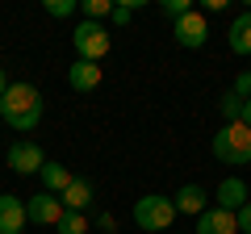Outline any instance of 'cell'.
Masks as SVG:
<instances>
[{
  "label": "cell",
  "mask_w": 251,
  "mask_h": 234,
  "mask_svg": "<svg viewBox=\"0 0 251 234\" xmlns=\"http://www.w3.org/2000/svg\"><path fill=\"white\" fill-rule=\"evenodd\" d=\"M197 234H239V217L230 213V209H205V213L197 217Z\"/></svg>",
  "instance_id": "obj_9"
},
{
  "label": "cell",
  "mask_w": 251,
  "mask_h": 234,
  "mask_svg": "<svg viewBox=\"0 0 251 234\" xmlns=\"http://www.w3.org/2000/svg\"><path fill=\"white\" fill-rule=\"evenodd\" d=\"M67 84H72L75 92H97L100 88V63H84V59H75V63L67 67Z\"/></svg>",
  "instance_id": "obj_11"
},
{
  "label": "cell",
  "mask_w": 251,
  "mask_h": 234,
  "mask_svg": "<svg viewBox=\"0 0 251 234\" xmlns=\"http://www.w3.org/2000/svg\"><path fill=\"white\" fill-rule=\"evenodd\" d=\"M72 46H75V54H80L84 63H100L109 54V46H113V38H109V29L100 21H80L72 29Z\"/></svg>",
  "instance_id": "obj_4"
},
{
  "label": "cell",
  "mask_w": 251,
  "mask_h": 234,
  "mask_svg": "<svg viewBox=\"0 0 251 234\" xmlns=\"http://www.w3.org/2000/svg\"><path fill=\"white\" fill-rule=\"evenodd\" d=\"M214 159L226 163V167H247L251 163V130L243 126V121L222 126L214 134Z\"/></svg>",
  "instance_id": "obj_2"
},
{
  "label": "cell",
  "mask_w": 251,
  "mask_h": 234,
  "mask_svg": "<svg viewBox=\"0 0 251 234\" xmlns=\"http://www.w3.org/2000/svg\"><path fill=\"white\" fill-rule=\"evenodd\" d=\"M176 222V201L163 197V192H147V197L134 201V226L147 234H159Z\"/></svg>",
  "instance_id": "obj_3"
},
{
  "label": "cell",
  "mask_w": 251,
  "mask_h": 234,
  "mask_svg": "<svg viewBox=\"0 0 251 234\" xmlns=\"http://www.w3.org/2000/svg\"><path fill=\"white\" fill-rule=\"evenodd\" d=\"M234 217H239V234H251V201H247V205H243Z\"/></svg>",
  "instance_id": "obj_23"
},
{
  "label": "cell",
  "mask_w": 251,
  "mask_h": 234,
  "mask_svg": "<svg viewBox=\"0 0 251 234\" xmlns=\"http://www.w3.org/2000/svg\"><path fill=\"white\" fill-rule=\"evenodd\" d=\"M172 34H176V42L184 46V50H201V46L209 42V21H205V13H184L180 21H172Z\"/></svg>",
  "instance_id": "obj_5"
},
{
  "label": "cell",
  "mask_w": 251,
  "mask_h": 234,
  "mask_svg": "<svg viewBox=\"0 0 251 234\" xmlns=\"http://www.w3.org/2000/svg\"><path fill=\"white\" fill-rule=\"evenodd\" d=\"M38 176H42V192H54V197H63V192H67V184L75 180L72 167H63L59 159H46V167L38 171Z\"/></svg>",
  "instance_id": "obj_14"
},
{
  "label": "cell",
  "mask_w": 251,
  "mask_h": 234,
  "mask_svg": "<svg viewBox=\"0 0 251 234\" xmlns=\"http://www.w3.org/2000/svg\"><path fill=\"white\" fill-rule=\"evenodd\" d=\"M243 126L251 130V100H247V105H243Z\"/></svg>",
  "instance_id": "obj_25"
},
{
  "label": "cell",
  "mask_w": 251,
  "mask_h": 234,
  "mask_svg": "<svg viewBox=\"0 0 251 234\" xmlns=\"http://www.w3.org/2000/svg\"><path fill=\"white\" fill-rule=\"evenodd\" d=\"M63 209L67 213H88V205H92V180H84V176H75L72 184H67V192H63Z\"/></svg>",
  "instance_id": "obj_12"
},
{
  "label": "cell",
  "mask_w": 251,
  "mask_h": 234,
  "mask_svg": "<svg viewBox=\"0 0 251 234\" xmlns=\"http://www.w3.org/2000/svg\"><path fill=\"white\" fill-rule=\"evenodd\" d=\"M9 92V75H4V67H0V96Z\"/></svg>",
  "instance_id": "obj_26"
},
{
  "label": "cell",
  "mask_w": 251,
  "mask_h": 234,
  "mask_svg": "<svg viewBox=\"0 0 251 234\" xmlns=\"http://www.w3.org/2000/svg\"><path fill=\"white\" fill-rule=\"evenodd\" d=\"M80 13H84V21H105L113 13V4L109 0H80Z\"/></svg>",
  "instance_id": "obj_18"
},
{
  "label": "cell",
  "mask_w": 251,
  "mask_h": 234,
  "mask_svg": "<svg viewBox=\"0 0 251 234\" xmlns=\"http://www.w3.org/2000/svg\"><path fill=\"white\" fill-rule=\"evenodd\" d=\"M42 167H46V151L38 142L21 138V142L9 146V171H17V176H38Z\"/></svg>",
  "instance_id": "obj_6"
},
{
  "label": "cell",
  "mask_w": 251,
  "mask_h": 234,
  "mask_svg": "<svg viewBox=\"0 0 251 234\" xmlns=\"http://www.w3.org/2000/svg\"><path fill=\"white\" fill-rule=\"evenodd\" d=\"M230 92H234V96H243V100H251V71H243L239 80H234V88H230Z\"/></svg>",
  "instance_id": "obj_22"
},
{
  "label": "cell",
  "mask_w": 251,
  "mask_h": 234,
  "mask_svg": "<svg viewBox=\"0 0 251 234\" xmlns=\"http://www.w3.org/2000/svg\"><path fill=\"white\" fill-rule=\"evenodd\" d=\"M59 217H63V201L54 197V192H34V197H25V222L59 226Z\"/></svg>",
  "instance_id": "obj_7"
},
{
  "label": "cell",
  "mask_w": 251,
  "mask_h": 234,
  "mask_svg": "<svg viewBox=\"0 0 251 234\" xmlns=\"http://www.w3.org/2000/svg\"><path fill=\"white\" fill-rule=\"evenodd\" d=\"M0 117H4L9 130L29 134V130L42 121V92H38L34 84H9V92L0 96Z\"/></svg>",
  "instance_id": "obj_1"
},
{
  "label": "cell",
  "mask_w": 251,
  "mask_h": 234,
  "mask_svg": "<svg viewBox=\"0 0 251 234\" xmlns=\"http://www.w3.org/2000/svg\"><path fill=\"white\" fill-rule=\"evenodd\" d=\"M226 42H230L234 54H243V59H251V9L239 13V17L230 21V29H226Z\"/></svg>",
  "instance_id": "obj_13"
},
{
  "label": "cell",
  "mask_w": 251,
  "mask_h": 234,
  "mask_svg": "<svg viewBox=\"0 0 251 234\" xmlns=\"http://www.w3.org/2000/svg\"><path fill=\"white\" fill-rule=\"evenodd\" d=\"M159 9H163V17L180 21V17H184V13H193V4H188V0H163Z\"/></svg>",
  "instance_id": "obj_21"
},
{
  "label": "cell",
  "mask_w": 251,
  "mask_h": 234,
  "mask_svg": "<svg viewBox=\"0 0 251 234\" xmlns=\"http://www.w3.org/2000/svg\"><path fill=\"white\" fill-rule=\"evenodd\" d=\"M172 201H176V213H188V217H193V213H205V188H201V184H184V188H180L176 192V197H172Z\"/></svg>",
  "instance_id": "obj_15"
},
{
  "label": "cell",
  "mask_w": 251,
  "mask_h": 234,
  "mask_svg": "<svg viewBox=\"0 0 251 234\" xmlns=\"http://www.w3.org/2000/svg\"><path fill=\"white\" fill-rule=\"evenodd\" d=\"M25 230V201L4 192L0 197V234H21Z\"/></svg>",
  "instance_id": "obj_8"
},
{
  "label": "cell",
  "mask_w": 251,
  "mask_h": 234,
  "mask_svg": "<svg viewBox=\"0 0 251 234\" xmlns=\"http://www.w3.org/2000/svg\"><path fill=\"white\" fill-rule=\"evenodd\" d=\"M59 234H88V213H67V209H63Z\"/></svg>",
  "instance_id": "obj_17"
},
{
  "label": "cell",
  "mask_w": 251,
  "mask_h": 234,
  "mask_svg": "<svg viewBox=\"0 0 251 234\" xmlns=\"http://www.w3.org/2000/svg\"><path fill=\"white\" fill-rule=\"evenodd\" d=\"M138 9H143V0H130V4H113V13H109V21H113V25H130Z\"/></svg>",
  "instance_id": "obj_19"
},
{
  "label": "cell",
  "mask_w": 251,
  "mask_h": 234,
  "mask_svg": "<svg viewBox=\"0 0 251 234\" xmlns=\"http://www.w3.org/2000/svg\"><path fill=\"white\" fill-rule=\"evenodd\" d=\"M243 105H247L243 96H234V92H222V100H218V113H222V121H226V126L243 121Z\"/></svg>",
  "instance_id": "obj_16"
},
{
  "label": "cell",
  "mask_w": 251,
  "mask_h": 234,
  "mask_svg": "<svg viewBox=\"0 0 251 234\" xmlns=\"http://www.w3.org/2000/svg\"><path fill=\"white\" fill-rule=\"evenodd\" d=\"M97 226H100V230L109 234V230H113V213H100V217H97Z\"/></svg>",
  "instance_id": "obj_24"
},
{
  "label": "cell",
  "mask_w": 251,
  "mask_h": 234,
  "mask_svg": "<svg viewBox=\"0 0 251 234\" xmlns=\"http://www.w3.org/2000/svg\"><path fill=\"white\" fill-rule=\"evenodd\" d=\"M42 9H46V17H59V21H63V17H72L80 4H75V0H46Z\"/></svg>",
  "instance_id": "obj_20"
},
{
  "label": "cell",
  "mask_w": 251,
  "mask_h": 234,
  "mask_svg": "<svg viewBox=\"0 0 251 234\" xmlns=\"http://www.w3.org/2000/svg\"><path fill=\"white\" fill-rule=\"evenodd\" d=\"M247 201H251V192H247V184H243L239 176H226V180L218 184V209H230V213H239Z\"/></svg>",
  "instance_id": "obj_10"
}]
</instances>
